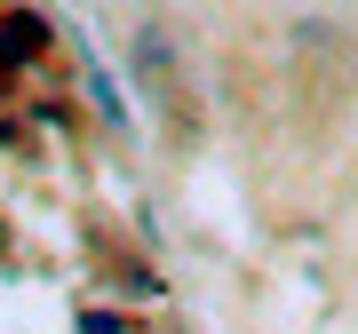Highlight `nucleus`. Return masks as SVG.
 I'll use <instances>...</instances> for the list:
<instances>
[{"instance_id": "obj_1", "label": "nucleus", "mask_w": 358, "mask_h": 334, "mask_svg": "<svg viewBox=\"0 0 358 334\" xmlns=\"http://www.w3.org/2000/svg\"><path fill=\"white\" fill-rule=\"evenodd\" d=\"M40 48H48V24H40L32 8H16V16H0V64H32Z\"/></svg>"}, {"instance_id": "obj_2", "label": "nucleus", "mask_w": 358, "mask_h": 334, "mask_svg": "<svg viewBox=\"0 0 358 334\" xmlns=\"http://www.w3.org/2000/svg\"><path fill=\"white\" fill-rule=\"evenodd\" d=\"M80 334H128V319H112V310H88V319H80Z\"/></svg>"}]
</instances>
